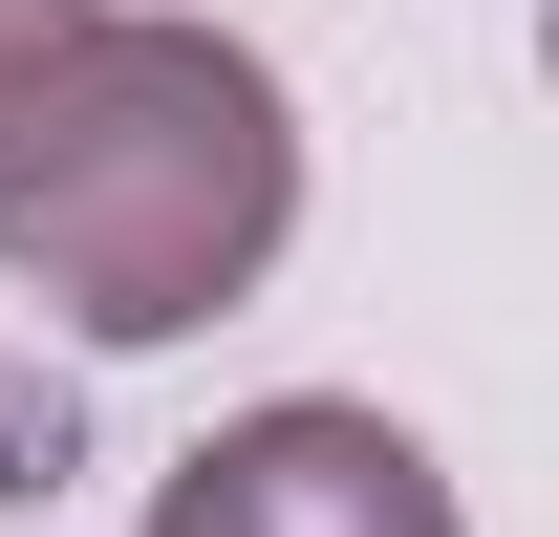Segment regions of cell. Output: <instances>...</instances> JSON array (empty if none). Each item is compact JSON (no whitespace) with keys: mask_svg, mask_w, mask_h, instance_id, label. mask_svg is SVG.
Listing matches in <instances>:
<instances>
[{"mask_svg":"<svg viewBox=\"0 0 559 537\" xmlns=\"http://www.w3.org/2000/svg\"><path fill=\"white\" fill-rule=\"evenodd\" d=\"M280 215H301V130H280V65L215 44V22H108L86 0L66 65L0 108V279L86 344L215 323L280 259Z\"/></svg>","mask_w":559,"mask_h":537,"instance_id":"1","label":"cell"},{"mask_svg":"<svg viewBox=\"0 0 559 537\" xmlns=\"http://www.w3.org/2000/svg\"><path fill=\"white\" fill-rule=\"evenodd\" d=\"M66 22H86V0H0V108H22V86L66 65Z\"/></svg>","mask_w":559,"mask_h":537,"instance_id":"3","label":"cell"},{"mask_svg":"<svg viewBox=\"0 0 559 537\" xmlns=\"http://www.w3.org/2000/svg\"><path fill=\"white\" fill-rule=\"evenodd\" d=\"M151 537H452V473L388 408H237L215 452H173Z\"/></svg>","mask_w":559,"mask_h":537,"instance_id":"2","label":"cell"}]
</instances>
